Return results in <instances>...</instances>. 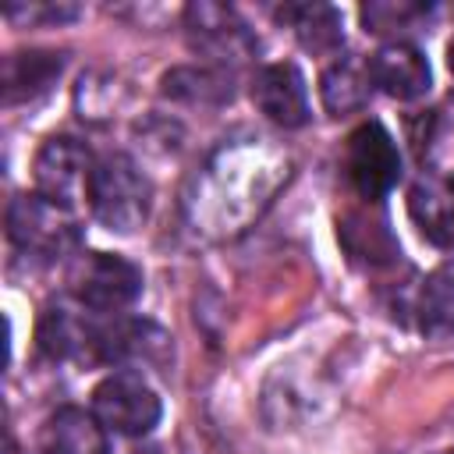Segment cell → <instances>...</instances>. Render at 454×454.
I'll return each mask as SVG.
<instances>
[{"label": "cell", "instance_id": "cell-22", "mask_svg": "<svg viewBox=\"0 0 454 454\" xmlns=\"http://www.w3.org/2000/svg\"><path fill=\"white\" fill-rule=\"evenodd\" d=\"M447 67H450V74H454V39L447 43Z\"/></svg>", "mask_w": 454, "mask_h": 454}, {"label": "cell", "instance_id": "cell-12", "mask_svg": "<svg viewBox=\"0 0 454 454\" xmlns=\"http://www.w3.org/2000/svg\"><path fill=\"white\" fill-rule=\"evenodd\" d=\"M82 309V305H78ZM64 301H53L43 309L39 326H35V344L50 362H96V319L78 312Z\"/></svg>", "mask_w": 454, "mask_h": 454}, {"label": "cell", "instance_id": "cell-14", "mask_svg": "<svg viewBox=\"0 0 454 454\" xmlns=\"http://www.w3.org/2000/svg\"><path fill=\"white\" fill-rule=\"evenodd\" d=\"M39 454H106L103 422L85 408L64 404L43 422Z\"/></svg>", "mask_w": 454, "mask_h": 454}, {"label": "cell", "instance_id": "cell-18", "mask_svg": "<svg viewBox=\"0 0 454 454\" xmlns=\"http://www.w3.org/2000/svg\"><path fill=\"white\" fill-rule=\"evenodd\" d=\"M369 92H372L369 67L362 60H355V57H337L319 74V99H323L326 114H333V117L362 110L369 103Z\"/></svg>", "mask_w": 454, "mask_h": 454}, {"label": "cell", "instance_id": "cell-9", "mask_svg": "<svg viewBox=\"0 0 454 454\" xmlns=\"http://www.w3.org/2000/svg\"><path fill=\"white\" fill-rule=\"evenodd\" d=\"M96 362L163 369L170 362V333L149 319H106L96 326Z\"/></svg>", "mask_w": 454, "mask_h": 454}, {"label": "cell", "instance_id": "cell-5", "mask_svg": "<svg viewBox=\"0 0 454 454\" xmlns=\"http://www.w3.org/2000/svg\"><path fill=\"white\" fill-rule=\"evenodd\" d=\"M184 35L195 53H202L206 60H213V67L223 71L227 64H241L259 50V39L248 21L234 7L213 0H195L184 7Z\"/></svg>", "mask_w": 454, "mask_h": 454}, {"label": "cell", "instance_id": "cell-1", "mask_svg": "<svg viewBox=\"0 0 454 454\" xmlns=\"http://www.w3.org/2000/svg\"><path fill=\"white\" fill-rule=\"evenodd\" d=\"M287 177V160L270 153L266 145H223L209 156V163L192 181L184 195V209L195 231L234 234L252 216L262 213L277 184Z\"/></svg>", "mask_w": 454, "mask_h": 454}, {"label": "cell", "instance_id": "cell-4", "mask_svg": "<svg viewBox=\"0 0 454 454\" xmlns=\"http://www.w3.org/2000/svg\"><path fill=\"white\" fill-rule=\"evenodd\" d=\"M71 294L82 309L114 316L142 294V270L117 252H82L71 266Z\"/></svg>", "mask_w": 454, "mask_h": 454}, {"label": "cell", "instance_id": "cell-2", "mask_svg": "<svg viewBox=\"0 0 454 454\" xmlns=\"http://www.w3.org/2000/svg\"><path fill=\"white\" fill-rule=\"evenodd\" d=\"M92 216L114 234H135L153 209V184L128 153H106L96 160L89 177Z\"/></svg>", "mask_w": 454, "mask_h": 454}, {"label": "cell", "instance_id": "cell-3", "mask_svg": "<svg viewBox=\"0 0 454 454\" xmlns=\"http://www.w3.org/2000/svg\"><path fill=\"white\" fill-rule=\"evenodd\" d=\"M7 238L18 252H25L32 259H60L78 248L82 231L67 206H57L53 199L32 192V195L11 199Z\"/></svg>", "mask_w": 454, "mask_h": 454}, {"label": "cell", "instance_id": "cell-19", "mask_svg": "<svg viewBox=\"0 0 454 454\" xmlns=\"http://www.w3.org/2000/svg\"><path fill=\"white\" fill-rule=\"evenodd\" d=\"M415 316H419V330L429 337L454 333V262L436 266L422 280L415 294Z\"/></svg>", "mask_w": 454, "mask_h": 454}, {"label": "cell", "instance_id": "cell-6", "mask_svg": "<svg viewBox=\"0 0 454 454\" xmlns=\"http://www.w3.org/2000/svg\"><path fill=\"white\" fill-rule=\"evenodd\" d=\"M92 415L103 422V429H110L117 436H145L156 429L163 404H160L156 390L135 369H117L96 383Z\"/></svg>", "mask_w": 454, "mask_h": 454}, {"label": "cell", "instance_id": "cell-20", "mask_svg": "<svg viewBox=\"0 0 454 454\" xmlns=\"http://www.w3.org/2000/svg\"><path fill=\"white\" fill-rule=\"evenodd\" d=\"M429 14V7L426 4H404V0H380V4H369V7H362V21H365V32H376V35H383V32H397V28H408V25H415L419 18H426Z\"/></svg>", "mask_w": 454, "mask_h": 454}, {"label": "cell", "instance_id": "cell-16", "mask_svg": "<svg viewBox=\"0 0 454 454\" xmlns=\"http://www.w3.org/2000/svg\"><path fill=\"white\" fill-rule=\"evenodd\" d=\"M277 18L309 53H337L344 46V18L330 4H284Z\"/></svg>", "mask_w": 454, "mask_h": 454}, {"label": "cell", "instance_id": "cell-23", "mask_svg": "<svg viewBox=\"0 0 454 454\" xmlns=\"http://www.w3.org/2000/svg\"><path fill=\"white\" fill-rule=\"evenodd\" d=\"M7 454H18V447H14V443H7Z\"/></svg>", "mask_w": 454, "mask_h": 454}, {"label": "cell", "instance_id": "cell-11", "mask_svg": "<svg viewBox=\"0 0 454 454\" xmlns=\"http://www.w3.org/2000/svg\"><path fill=\"white\" fill-rule=\"evenodd\" d=\"M365 67H369L372 85H376L380 92H387L390 99H401V103L426 96L429 85H433V71H429L426 53H422L419 46L404 43V39L383 43V46L365 60Z\"/></svg>", "mask_w": 454, "mask_h": 454}, {"label": "cell", "instance_id": "cell-17", "mask_svg": "<svg viewBox=\"0 0 454 454\" xmlns=\"http://www.w3.org/2000/svg\"><path fill=\"white\" fill-rule=\"evenodd\" d=\"M160 92L174 103L188 106H223L234 96V82L223 67L202 64V67H170L160 78Z\"/></svg>", "mask_w": 454, "mask_h": 454}, {"label": "cell", "instance_id": "cell-13", "mask_svg": "<svg viewBox=\"0 0 454 454\" xmlns=\"http://www.w3.org/2000/svg\"><path fill=\"white\" fill-rule=\"evenodd\" d=\"M408 216L429 245L454 252V174H422L408 188Z\"/></svg>", "mask_w": 454, "mask_h": 454}, {"label": "cell", "instance_id": "cell-7", "mask_svg": "<svg viewBox=\"0 0 454 454\" xmlns=\"http://www.w3.org/2000/svg\"><path fill=\"white\" fill-rule=\"evenodd\" d=\"M344 174L358 199L380 202L401 181V153L394 135L380 121H365L348 135Z\"/></svg>", "mask_w": 454, "mask_h": 454}, {"label": "cell", "instance_id": "cell-8", "mask_svg": "<svg viewBox=\"0 0 454 454\" xmlns=\"http://www.w3.org/2000/svg\"><path fill=\"white\" fill-rule=\"evenodd\" d=\"M92 153L85 142L71 135H53L39 145L32 174H35V192L53 199L57 206H74L82 195H89V177H92Z\"/></svg>", "mask_w": 454, "mask_h": 454}, {"label": "cell", "instance_id": "cell-21", "mask_svg": "<svg viewBox=\"0 0 454 454\" xmlns=\"http://www.w3.org/2000/svg\"><path fill=\"white\" fill-rule=\"evenodd\" d=\"M114 106H117V82L114 78H103V82L96 74L82 78V85H78V114L85 121H99V117L114 114Z\"/></svg>", "mask_w": 454, "mask_h": 454}, {"label": "cell", "instance_id": "cell-15", "mask_svg": "<svg viewBox=\"0 0 454 454\" xmlns=\"http://www.w3.org/2000/svg\"><path fill=\"white\" fill-rule=\"evenodd\" d=\"M64 71V53L53 50H25V53H11L4 60V99L7 103H32L43 92H50V85L60 78Z\"/></svg>", "mask_w": 454, "mask_h": 454}, {"label": "cell", "instance_id": "cell-10", "mask_svg": "<svg viewBox=\"0 0 454 454\" xmlns=\"http://www.w3.org/2000/svg\"><path fill=\"white\" fill-rule=\"evenodd\" d=\"M252 103L277 128H301L309 121V89L291 60L266 64L252 78Z\"/></svg>", "mask_w": 454, "mask_h": 454}]
</instances>
